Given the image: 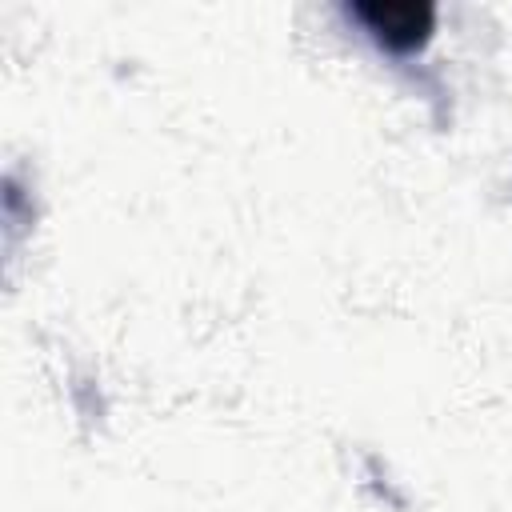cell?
<instances>
[{"label":"cell","instance_id":"cell-1","mask_svg":"<svg viewBox=\"0 0 512 512\" xmlns=\"http://www.w3.org/2000/svg\"><path fill=\"white\" fill-rule=\"evenodd\" d=\"M380 48L396 52V56H408L416 48L428 44L432 28H436V8L432 4H416V0H392V4H352L348 8Z\"/></svg>","mask_w":512,"mask_h":512}]
</instances>
